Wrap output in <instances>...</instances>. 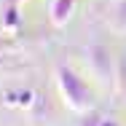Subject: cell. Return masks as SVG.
Masks as SVG:
<instances>
[{
	"label": "cell",
	"mask_w": 126,
	"mask_h": 126,
	"mask_svg": "<svg viewBox=\"0 0 126 126\" xmlns=\"http://www.w3.org/2000/svg\"><path fill=\"white\" fill-rule=\"evenodd\" d=\"M59 75H62V86H64V91H67V99L73 102V105H83L86 94H89L86 86H83V80H80L75 73H70L67 67H62Z\"/></svg>",
	"instance_id": "1"
},
{
	"label": "cell",
	"mask_w": 126,
	"mask_h": 126,
	"mask_svg": "<svg viewBox=\"0 0 126 126\" xmlns=\"http://www.w3.org/2000/svg\"><path fill=\"white\" fill-rule=\"evenodd\" d=\"M70 8H73V0H56V5H54V22H64V16L70 14Z\"/></svg>",
	"instance_id": "2"
},
{
	"label": "cell",
	"mask_w": 126,
	"mask_h": 126,
	"mask_svg": "<svg viewBox=\"0 0 126 126\" xmlns=\"http://www.w3.org/2000/svg\"><path fill=\"white\" fill-rule=\"evenodd\" d=\"M97 124H102V121H99V115L94 113V115H89V118H86V124H83V126H97Z\"/></svg>",
	"instance_id": "3"
},
{
	"label": "cell",
	"mask_w": 126,
	"mask_h": 126,
	"mask_svg": "<svg viewBox=\"0 0 126 126\" xmlns=\"http://www.w3.org/2000/svg\"><path fill=\"white\" fill-rule=\"evenodd\" d=\"M99 126H118V124H115V121H102Z\"/></svg>",
	"instance_id": "4"
}]
</instances>
